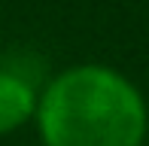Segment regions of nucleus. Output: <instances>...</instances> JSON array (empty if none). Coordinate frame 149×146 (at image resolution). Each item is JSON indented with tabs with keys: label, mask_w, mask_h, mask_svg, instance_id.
<instances>
[{
	"label": "nucleus",
	"mask_w": 149,
	"mask_h": 146,
	"mask_svg": "<svg viewBox=\"0 0 149 146\" xmlns=\"http://www.w3.org/2000/svg\"><path fill=\"white\" fill-rule=\"evenodd\" d=\"M43 146H143L146 104L122 73L82 64L58 73L37 101Z\"/></svg>",
	"instance_id": "nucleus-1"
},
{
	"label": "nucleus",
	"mask_w": 149,
	"mask_h": 146,
	"mask_svg": "<svg viewBox=\"0 0 149 146\" xmlns=\"http://www.w3.org/2000/svg\"><path fill=\"white\" fill-rule=\"evenodd\" d=\"M37 91L24 76L12 70H0V134L22 128L37 116Z\"/></svg>",
	"instance_id": "nucleus-2"
}]
</instances>
